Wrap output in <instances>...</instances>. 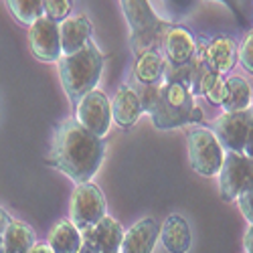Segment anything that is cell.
<instances>
[{"instance_id": "obj_4", "label": "cell", "mask_w": 253, "mask_h": 253, "mask_svg": "<svg viewBox=\"0 0 253 253\" xmlns=\"http://www.w3.org/2000/svg\"><path fill=\"white\" fill-rule=\"evenodd\" d=\"M120 4L130 25V47L134 57L152 49H162V39L170 27V20H162L148 0H120Z\"/></svg>"}, {"instance_id": "obj_21", "label": "cell", "mask_w": 253, "mask_h": 253, "mask_svg": "<svg viewBox=\"0 0 253 253\" xmlns=\"http://www.w3.org/2000/svg\"><path fill=\"white\" fill-rule=\"evenodd\" d=\"M227 97L221 108L225 112H245L251 108V85L243 77H227Z\"/></svg>"}, {"instance_id": "obj_14", "label": "cell", "mask_w": 253, "mask_h": 253, "mask_svg": "<svg viewBox=\"0 0 253 253\" xmlns=\"http://www.w3.org/2000/svg\"><path fill=\"white\" fill-rule=\"evenodd\" d=\"M144 114V108H142V99L138 95V91L126 83L122 85L114 99H112V118L114 122L120 126L122 130H130L132 126L140 120V116Z\"/></svg>"}, {"instance_id": "obj_6", "label": "cell", "mask_w": 253, "mask_h": 253, "mask_svg": "<svg viewBox=\"0 0 253 253\" xmlns=\"http://www.w3.org/2000/svg\"><path fill=\"white\" fill-rule=\"evenodd\" d=\"M105 217V199L99 188L89 180L75 186L69 203V221L79 229L93 227Z\"/></svg>"}, {"instance_id": "obj_29", "label": "cell", "mask_w": 253, "mask_h": 253, "mask_svg": "<svg viewBox=\"0 0 253 253\" xmlns=\"http://www.w3.org/2000/svg\"><path fill=\"white\" fill-rule=\"evenodd\" d=\"M10 221H12V217L0 207V253H4V233H6V227L10 225Z\"/></svg>"}, {"instance_id": "obj_23", "label": "cell", "mask_w": 253, "mask_h": 253, "mask_svg": "<svg viewBox=\"0 0 253 253\" xmlns=\"http://www.w3.org/2000/svg\"><path fill=\"white\" fill-rule=\"evenodd\" d=\"M162 4L170 23H180L195 10L197 0H162Z\"/></svg>"}, {"instance_id": "obj_10", "label": "cell", "mask_w": 253, "mask_h": 253, "mask_svg": "<svg viewBox=\"0 0 253 253\" xmlns=\"http://www.w3.org/2000/svg\"><path fill=\"white\" fill-rule=\"evenodd\" d=\"M29 43L31 51L39 61L55 63L63 57L61 49V33L59 23L51 20L49 16H41L29 27Z\"/></svg>"}, {"instance_id": "obj_9", "label": "cell", "mask_w": 253, "mask_h": 253, "mask_svg": "<svg viewBox=\"0 0 253 253\" xmlns=\"http://www.w3.org/2000/svg\"><path fill=\"white\" fill-rule=\"evenodd\" d=\"M251 124V108L245 112H223L213 120L211 130L219 138L221 146L227 152L245 154V142Z\"/></svg>"}, {"instance_id": "obj_22", "label": "cell", "mask_w": 253, "mask_h": 253, "mask_svg": "<svg viewBox=\"0 0 253 253\" xmlns=\"http://www.w3.org/2000/svg\"><path fill=\"white\" fill-rule=\"evenodd\" d=\"M10 14L23 27H31L37 18L45 16V0H4Z\"/></svg>"}, {"instance_id": "obj_18", "label": "cell", "mask_w": 253, "mask_h": 253, "mask_svg": "<svg viewBox=\"0 0 253 253\" xmlns=\"http://www.w3.org/2000/svg\"><path fill=\"white\" fill-rule=\"evenodd\" d=\"M164 69H166V59H164L162 49H152L136 57L132 75L136 83L156 85V83H162L164 79Z\"/></svg>"}, {"instance_id": "obj_25", "label": "cell", "mask_w": 253, "mask_h": 253, "mask_svg": "<svg viewBox=\"0 0 253 253\" xmlns=\"http://www.w3.org/2000/svg\"><path fill=\"white\" fill-rule=\"evenodd\" d=\"M237 205H239V209H241L243 217L249 221V225H253V176H251V180L247 182V186L243 188V193L239 195Z\"/></svg>"}, {"instance_id": "obj_12", "label": "cell", "mask_w": 253, "mask_h": 253, "mask_svg": "<svg viewBox=\"0 0 253 253\" xmlns=\"http://www.w3.org/2000/svg\"><path fill=\"white\" fill-rule=\"evenodd\" d=\"M158 239H160L158 221L152 217H146L142 221H136L124 233L120 253H152Z\"/></svg>"}, {"instance_id": "obj_1", "label": "cell", "mask_w": 253, "mask_h": 253, "mask_svg": "<svg viewBox=\"0 0 253 253\" xmlns=\"http://www.w3.org/2000/svg\"><path fill=\"white\" fill-rule=\"evenodd\" d=\"M103 138L83 128L75 118H69L57 126L47 164L81 184L95 176L103 160Z\"/></svg>"}, {"instance_id": "obj_17", "label": "cell", "mask_w": 253, "mask_h": 253, "mask_svg": "<svg viewBox=\"0 0 253 253\" xmlns=\"http://www.w3.org/2000/svg\"><path fill=\"white\" fill-rule=\"evenodd\" d=\"M63 55L81 51L91 41V23L87 16H69L59 25Z\"/></svg>"}, {"instance_id": "obj_27", "label": "cell", "mask_w": 253, "mask_h": 253, "mask_svg": "<svg viewBox=\"0 0 253 253\" xmlns=\"http://www.w3.org/2000/svg\"><path fill=\"white\" fill-rule=\"evenodd\" d=\"M225 97H227V81L223 77H219L217 83L207 93V99H209V103H213V105H223Z\"/></svg>"}, {"instance_id": "obj_3", "label": "cell", "mask_w": 253, "mask_h": 253, "mask_svg": "<svg viewBox=\"0 0 253 253\" xmlns=\"http://www.w3.org/2000/svg\"><path fill=\"white\" fill-rule=\"evenodd\" d=\"M103 61L105 57L93 41H89L81 51L73 55H63L59 59L61 83L73 108H77V103L81 101L83 95L97 89Z\"/></svg>"}, {"instance_id": "obj_26", "label": "cell", "mask_w": 253, "mask_h": 253, "mask_svg": "<svg viewBox=\"0 0 253 253\" xmlns=\"http://www.w3.org/2000/svg\"><path fill=\"white\" fill-rule=\"evenodd\" d=\"M239 63L245 71L253 73V31L245 37V41L239 47Z\"/></svg>"}, {"instance_id": "obj_13", "label": "cell", "mask_w": 253, "mask_h": 253, "mask_svg": "<svg viewBox=\"0 0 253 253\" xmlns=\"http://www.w3.org/2000/svg\"><path fill=\"white\" fill-rule=\"evenodd\" d=\"M81 237H83V241H87L93 247H97L101 253H120L122 239H124V229L114 217L105 215L93 227L83 229Z\"/></svg>"}, {"instance_id": "obj_8", "label": "cell", "mask_w": 253, "mask_h": 253, "mask_svg": "<svg viewBox=\"0 0 253 253\" xmlns=\"http://www.w3.org/2000/svg\"><path fill=\"white\" fill-rule=\"evenodd\" d=\"M75 120L87 128L89 132H93L95 136L103 138L110 132V126L114 122L112 118V101L108 99L103 91L93 89L87 95H83L81 101L75 108Z\"/></svg>"}, {"instance_id": "obj_2", "label": "cell", "mask_w": 253, "mask_h": 253, "mask_svg": "<svg viewBox=\"0 0 253 253\" xmlns=\"http://www.w3.org/2000/svg\"><path fill=\"white\" fill-rule=\"evenodd\" d=\"M140 99L144 114L152 118L158 130L182 128L186 124H203L205 114L195 105V95L191 87L182 81H162L156 85H132Z\"/></svg>"}, {"instance_id": "obj_33", "label": "cell", "mask_w": 253, "mask_h": 253, "mask_svg": "<svg viewBox=\"0 0 253 253\" xmlns=\"http://www.w3.org/2000/svg\"><path fill=\"white\" fill-rule=\"evenodd\" d=\"M79 253H101V251H99L97 247H93L91 243H87V241H83V245H81Z\"/></svg>"}, {"instance_id": "obj_31", "label": "cell", "mask_w": 253, "mask_h": 253, "mask_svg": "<svg viewBox=\"0 0 253 253\" xmlns=\"http://www.w3.org/2000/svg\"><path fill=\"white\" fill-rule=\"evenodd\" d=\"M243 245H245V251H247V253H253V225H249L247 231H245Z\"/></svg>"}, {"instance_id": "obj_28", "label": "cell", "mask_w": 253, "mask_h": 253, "mask_svg": "<svg viewBox=\"0 0 253 253\" xmlns=\"http://www.w3.org/2000/svg\"><path fill=\"white\" fill-rule=\"evenodd\" d=\"M213 2L225 4L231 12H233V16L237 18V23H239L243 29H249V20H247V16L243 14V10H241V6H239V0H213Z\"/></svg>"}, {"instance_id": "obj_32", "label": "cell", "mask_w": 253, "mask_h": 253, "mask_svg": "<svg viewBox=\"0 0 253 253\" xmlns=\"http://www.w3.org/2000/svg\"><path fill=\"white\" fill-rule=\"evenodd\" d=\"M29 253H53V249L49 247V243H35Z\"/></svg>"}, {"instance_id": "obj_20", "label": "cell", "mask_w": 253, "mask_h": 253, "mask_svg": "<svg viewBox=\"0 0 253 253\" xmlns=\"http://www.w3.org/2000/svg\"><path fill=\"white\" fill-rule=\"evenodd\" d=\"M35 243V231L27 223L12 219L4 233V253H29Z\"/></svg>"}, {"instance_id": "obj_24", "label": "cell", "mask_w": 253, "mask_h": 253, "mask_svg": "<svg viewBox=\"0 0 253 253\" xmlns=\"http://www.w3.org/2000/svg\"><path fill=\"white\" fill-rule=\"evenodd\" d=\"M71 4L73 0H45V16L61 25L65 18H69Z\"/></svg>"}, {"instance_id": "obj_19", "label": "cell", "mask_w": 253, "mask_h": 253, "mask_svg": "<svg viewBox=\"0 0 253 253\" xmlns=\"http://www.w3.org/2000/svg\"><path fill=\"white\" fill-rule=\"evenodd\" d=\"M47 243L53 249V253H79L83 237L81 231L71 221H59L49 231Z\"/></svg>"}, {"instance_id": "obj_5", "label": "cell", "mask_w": 253, "mask_h": 253, "mask_svg": "<svg viewBox=\"0 0 253 253\" xmlns=\"http://www.w3.org/2000/svg\"><path fill=\"white\" fill-rule=\"evenodd\" d=\"M188 140V162L193 170L201 176H215L221 172L225 162V148L221 146L215 132L205 126H197L186 132Z\"/></svg>"}, {"instance_id": "obj_30", "label": "cell", "mask_w": 253, "mask_h": 253, "mask_svg": "<svg viewBox=\"0 0 253 253\" xmlns=\"http://www.w3.org/2000/svg\"><path fill=\"white\" fill-rule=\"evenodd\" d=\"M245 154L253 158V108H251V124H249V132H247V142H245Z\"/></svg>"}, {"instance_id": "obj_16", "label": "cell", "mask_w": 253, "mask_h": 253, "mask_svg": "<svg viewBox=\"0 0 253 253\" xmlns=\"http://www.w3.org/2000/svg\"><path fill=\"white\" fill-rule=\"evenodd\" d=\"M160 241L168 253H188L193 245V231L180 215H168L160 225Z\"/></svg>"}, {"instance_id": "obj_15", "label": "cell", "mask_w": 253, "mask_h": 253, "mask_svg": "<svg viewBox=\"0 0 253 253\" xmlns=\"http://www.w3.org/2000/svg\"><path fill=\"white\" fill-rule=\"evenodd\" d=\"M205 57L207 63L213 67L219 75H227L235 67L239 61V51H237V41L229 35H221L215 39H207L205 47Z\"/></svg>"}, {"instance_id": "obj_7", "label": "cell", "mask_w": 253, "mask_h": 253, "mask_svg": "<svg viewBox=\"0 0 253 253\" xmlns=\"http://www.w3.org/2000/svg\"><path fill=\"white\" fill-rule=\"evenodd\" d=\"M253 176V158L247 154H237V152H227L225 162L219 172V191L221 199L225 203H233L239 199L243 188Z\"/></svg>"}, {"instance_id": "obj_11", "label": "cell", "mask_w": 253, "mask_h": 253, "mask_svg": "<svg viewBox=\"0 0 253 253\" xmlns=\"http://www.w3.org/2000/svg\"><path fill=\"white\" fill-rule=\"evenodd\" d=\"M197 47H199V39L182 25L170 23V27L166 29L162 39V53L168 65L172 67L188 65L197 55Z\"/></svg>"}]
</instances>
